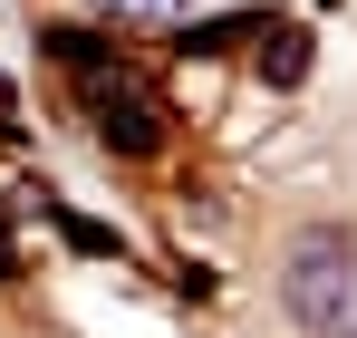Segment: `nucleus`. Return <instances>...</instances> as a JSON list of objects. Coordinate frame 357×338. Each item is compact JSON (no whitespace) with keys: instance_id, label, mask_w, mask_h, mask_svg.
I'll return each instance as SVG.
<instances>
[{"instance_id":"f03ea898","label":"nucleus","mask_w":357,"mask_h":338,"mask_svg":"<svg viewBox=\"0 0 357 338\" xmlns=\"http://www.w3.org/2000/svg\"><path fill=\"white\" fill-rule=\"evenodd\" d=\"M87 107H97V135H107L116 155H155V135H165V126H155V97H145L126 68L107 78V87H87Z\"/></svg>"},{"instance_id":"f257e3e1","label":"nucleus","mask_w":357,"mask_h":338,"mask_svg":"<svg viewBox=\"0 0 357 338\" xmlns=\"http://www.w3.org/2000/svg\"><path fill=\"white\" fill-rule=\"evenodd\" d=\"M280 300L309 338H357V232L319 223L290 242V271H280Z\"/></svg>"},{"instance_id":"7ed1b4c3","label":"nucleus","mask_w":357,"mask_h":338,"mask_svg":"<svg viewBox=\"0 0 357 338\" xmlns=\"http://www.w3.org/2000/svg\"><path fill=\"white\" fill-rule=\"evenodd\" d=\"M261 68H271V78H280V87H290L299 68H309V39H299V29H280V39H271V49H261Z\"/></svg>"},{"instance_id":"39448f33","label":"nucleus","mask_w":357,"mask_h":338,"mask_svg":"<svg viewBox=\"0 0 357 338\" xmlns=\"http://www.w3.org/2000/svg\"><path fill=\"white\" fill-rule=\"evenodd\" d=\"M0 107H10V78H0Z\"/></svg>"},{"instance_id":"20e7f679","label":"nucleus","mask_w":357,"mask_h":338,"mask_svg":"<svg viewBox=\"0 0 357 338\" xmlns=\"http://www.w3.org/2000/svg\"><path fill=\"white\" fill-rule=\"evenodd\" d=\"M97 10H126V20H183V0H97Z\"/></svg>"}]
</instances>
